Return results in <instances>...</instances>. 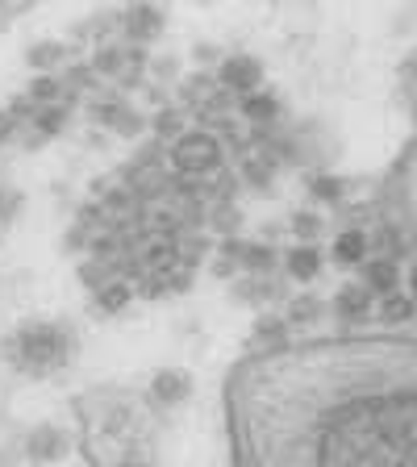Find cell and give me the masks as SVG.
Instances as JSON below:
<instances>
[{
	"label": "cell",
	"instance_id": "obj_1",
	"mask_svg": "<svg viewBox=\"0 0 417 467\" xmlns=\"http://www.w3.org/2000/svg\"><path fill=\"white\" fill-rule=\"evenodd\" d=\"M68 330L63 326H50V321H38V326H26V330L13 334L9 355L34 376H47V371L63 368L68 363Z\"/></svg>",
	"mask_w": 417,
	"mask_h": 467
},
{
	"label": "cell",
	"instance_id": "obj_2",
	"mask_svg": "<svg viewBox=\"0 0 417 467\" xmlns=\"http://www.w3.org/2000/svg\"><path fill=\"white\" fill-rule=\"evenodd\" d=\"M222 163V142H217L209 130H193V134H180L172 146V167L180 175H209Z\"/></svg>",
	"mask_w": 417,
	"mask_h": 467
},
{
	"label": "cell",
	"instance_id": "obj_3",
	"mask_svg": "<svg viewBox=\"0 0 417 467\" xmlns=\"http://www.w3.org/2000/svg\"><path fill=\"white\" fill-rule=\"evenodd\" d=\"M259 79H263V63L251 55H230L222 63V71H217V84L234 88V92H243V97L259 88Z\"/></svg>",
	"mask_w": 417,
	"mask_h": 467
},
{
	"label": "cell",
	"instance_id": "obj_4",
	"mask_svg": "<svg viewBox=\"0 0 417 467\" xmlns=\"http://www.w3.org/2000/svg\"><path fill=\"white\" fill-rule=\"evenodd\" d=\"M97 67L109 71V76L134 79L138 71H142V50H138V47H105L97 55Z\"/></svg>",
	"mask_w": 417,
	"mask_h": 467
},
{
	"label": "cell",
	"instance_id": "obj_5",
	"mask_svg": "<svg viewBox=\"0 0 417 467\" xmlns=\"http://www.w3.org/2000/svg\"><path fill=\"white\" fill-rule=\"evenodd\" d=\"M63 451H68V438H63L58 426H38L26 438V455L34 459V463H50V459H58Z\"/></svg>",
	"mask_w": 417,
	"mask_h": 467
},
{
	"label": "cell",
	"instance_id": "obj_6",
	"mask_svg": "<svg viewBox=\"0 0 417 467\" xmlns=\"http://www.w3.org/2000/svg\"><path fill=\"white\" fill-rule=\"evenodd\" d=\"M188 392H193V379L175 368H163L155 379H151V397H155L159 405H180Z\"/></svg>",
	"mask_w": 417,
	"mask_h": 467
},
{
	"label": "cell",
	"instance_id": "obj_7",
	"mask_svg": "<svg viewBox=\"0 0 417 467\" xmlns=\"http://www.w3.org/2000/svg\"><path fill=\"white\" fill-rule=\"evenodd\" d=\"M321 251L313 243H301V246H292L288 254H284V267H288L292 280H318L321 275Z\"/></svg>",
	"mask_w": 417,
	"mask_h": 467
},
{
	"label": "cell",
	"instance_id": "obj_8",
	"mask_svg": "<svg viewBox=\"0 0 417 467\" xmlns=\"http://www.w3.org/2000/svg\"><path fill=\"white\" fill-rule=\"evenodd\" d=\"M159 29H163V13L151 9V5H134V9L126 13V34H130L134 42L155 38Z\"/></svg>",
	"mask_w": 417,
	"mask_h": 467
},
{
	"label": "cell",
	"instance_id": "obj_9",
	"mask_svg": "<svg viewBox=\"0 0 417 467\" xmlns=\"http://www.w3.org/2000/svg\"><path fill=\"white\" fill-rule=\"evenodd\" d=\"M397 280H401L397 259H384V254H380V259L368 263V284H363V288H368V292H384V296H389V292H397Z\"/></svg>",
	"mask_w": 417,
	"mask_h": 467
},
{
	"label": "cell",
	"instance_id": "obj_10",
	"mask_svg": "<svg viewBox=\"0 0 417 467\" xmlns=\"http://www.w3.org/2000/svg\"><path fill=\"white\" fill-rule=\"evenodd\" d=\"M371 305V292L363 288V284H342L339 296H334V309L342 313V317H363Z\"/></svg>",
	"mask_w": 417,
	"mask_h": 467
},
{
	"label": "cell",
	"instance_id": "obj_11",
	"mask_svg": "<svg viewBox=\"0 0 417 467\" xmlns=\"http://www.w3.org/2000/svg\"><path fill=\"white\" fill-rule=\"evenodd\" d=\"M334 259L339 263H363L368 259V234L363 230H342L334 238Z\"/></svg>",
	"mask_w": 417,
	"mask_h": 467
},
{
	"label": "cell",
	"instance_id": "obj_12",
	"mask_svg": "<svg viewBox=\"0 0 417 467\" xmlns=\"http://www.w3.org/2000/svg\"><path fill=\"white\" fill-rule=\"evenodd\" d=\"M130 296H134V288H130V284H121V280H105L97 288V301H100V309H105V313L126 309Z\"/></svg>",
	"mask_w": 417,
	"mask_h": 467
},
{
	"label": "cell",
	"instance_id": "obj_13",
	"mask_svg": "<svg viewBox=\"0 0 417 467\" xmlns=\"http://www.w3.org/2000/svg\"><path fill=\"white\" fill-rule=\"evenodd\" d=\"M243 113L251 117V121H272V117H280V100L267 97V92H246Z\"/></svg>",
	"mask_w": 417,
	"mask_h": 467
},
{
	"label": "cell",
	"instance_id": "obj_14",
	"mask_svg": "<svg viewBox=\"0 0 417 467\" xmlns=\"http://www.w3.org/2000/svg\"><path fill=\"white\" fill-rule=\"evenodd\" d=\"M309 192L318 196V201H326V204H342L347 184H342V180H334V175H309Z\"/></svg>",
	"mask_w": 417,
	"mask_h": 467
},
{
	"label": "cell",
	"instance_id": "obj_15",
	"mask_svg": "<svg viewBox=\"0 0 417 467\" xmlns=\"http://www.w3.org/2000/svg\"><path fill=\"white\" fill-rule=\"evenodd\" d=\"M409 313H413V301H409L405 292H389L384 296V309H380L384 321H409Z\"/></svg>",
	"mask_w": 417,
	"mask_h": 467
},
{
	"label": "cell",
	"instance_id": "obj_16",
	"mask_svg": "<svg viewBox=\"0 0 417 467\" xmlns=\"http://www.w3.org/2000/svg\"><path fill=\"white\" fill-rule=\"evenodd\" d=\"M58 58H63V47H55V42H42V47L29 50V67L47 71V67H55Z\"/></svg>",
	"mask_w": 417,
	"mask_h": 467
},
{
	"label": "cell",
	"instance_id": "obj_17",
	"mask_svg": "<svg viewBox=\"0 0 417 467\" xmlns=\"http://www.w3.org/2000/svg\"><path fill=\"white\" fill-rule=\"evenodd\" d=\"M284 334H288V321L284 317H263L259 326H255V338H263V342H280Z\"/></svg>",
	"mask_w": 417,
	"mask_h": 467
},
{
	"label": "cell",
	"instance_id": "obj_18",
	"mask_svg": "<svg viewBox=\"0 0 417 467\" xmlns=\"http://www.w3.org/2000/svg\"><path fill=\"white\" fill-rule=\"evenodd\" d=\"M321 313V301H313V296H297L288 309V321H313Z\"/></svg>",
	"mask_w": 417,
	"mask_h": 467
},
{
	"label": "cell",
	"instance_id": "obj_19",
	"mask_svg": "<svg viewBox=\"0 0 417 467\" xmlns=\"http://www.w3.org/2000/svg\"><path fill=\"white\" fill-rule=\"evenodd\" d=\"M63 117H68V105H58V109H38V130H42V134H55V130L63 126Z\"/></svg>",
	"mask_w": 417,
	"mask_h": 467
},
{
	"label": "cell",
	"instance_id": "obj_20",
	"mask_svg": "<svg viewBox=\"0 0 417 467\" xmlns=\"http://www.w3.org/2000/svg\"><path fill=\"white\" fill-rule=\"evenodd\" d=\"M292 230H297V238H318L321 222L313 213H297V217H292Z\"/></svg>",
	"mask_w": 417,
	"mask_h": 467
},
{
	"label": "cell",
	"instance_id": "obj_21",
	"mask_svg": "<svg viewBox=\"0 0 417 467\" xmlns=\"http://www.w3.org/2000/svg\"><path fill=\"white\" fill-rule=\"evenodd\" d=\"M13 130H17V117H13L9 109H0V142H5V138H13Z\"/></svg>",
	"mask_w": 417,
	"mask_h": 467
},
{
	"label": "cell",
	"instance_id": "obj_22",
	"mask_svg": "<svg viewBox=\"0 0 417 467\" xmlns=\"http://www.w3.org/2000/svg\"><path fill=\"white\" fill-rule=\"evenodd\" d=\"M121 467H146V463H121Z\"/></svg>",
	"mask_w": 417,
	"mask_h": 467
},
{
	"label": "cell",
	"instance_id": "obj_23",
	"mask_svg": "<svg viewBox=\"0 0 417 467\" xmlns=\"http://www.w3.org/2000/svg\"><path fill=\"white\" fill-rule=\"evenodd\" d=\"M0 213H5V196H0Z\"/></svg>",
	"mask_w": 417,
	"mask_h": 467
}]
</instances>
